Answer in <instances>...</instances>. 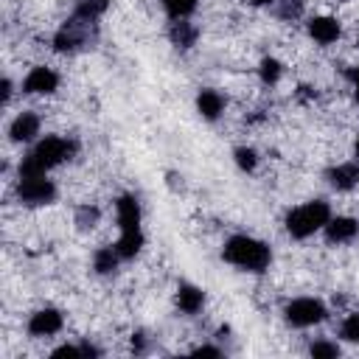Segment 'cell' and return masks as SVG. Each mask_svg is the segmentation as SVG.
<instances>
[{"label": "cell", "instance_id": "22", "mask_svg": "<svg viewBox=\"0 0 359 359\" xmlns=\"http://www.w3.org/2000/svg\"><path fill=\"white\" fill-rule=\"evenodd\" d=\"M73 222H76V227H79L81 233H87V230H93V227L101 222V208H98V205L84 202V205H79V208H76Z\"/></svg>", "mask_w": 359, "mask_h": 359}, {"label": "cell", "instance_id": "26", "mask_svg": "<svg viewBox=\"0 0 359 359\" xmlns=\"http://www.w3.org/2000/svg\"><path fill=\"white\" fill-rule=\"evenodd\" d=\"M309 353H311L314 359H337V356L342 353V348H339L334 339H317V342L309 345Z\"/></svg>", "mask_w": 359, "mask_h": 359}, {"label": "cell", "instance_id": "3", "mask_svg": "<svg viewBox=\"0 0 359 359\" xmlns=\"http://www.w3.org/2000/svg\"><path fill=\"white\" fill-rule=\"evenodd\" d=\"M331 219V205L325 199H309L303 205H294L283 216V230L294 241H306L314 233H323V227Z\"/></svg>", "mask_w": 359, "mask_h": 359}, {"label": "cell", "instance_id": "5", "mask_svg": "<svg viewBox=\"0 0 359 359\" xmlns=\"http://www.w3.org/2000/svg\"><path fill=\"white\" fill-rule=\"evenodd\" d=\"M14 194H17V202L25 208H45L56 202L59 188L48 174H34V177H17Z\"/></svg>", "mask_w": 359, "mask_h": 359}, {"label": "cell", "instance_id": "2", "mask_svg": "<svg viewBox=\"0 0 359 359\" xmlns=\"http://www.w3.org/2000/svg\"><path fill=\"white\" fill-rule=\"evenodd\" d=\"M222 258H224L227 264L244 269V272L261 275V272H266L269 264H272V250H269V244L261 241V238H252V236H247V233H236V236H230V238L224 241Z\"/></svg>", "mask_w": 359, "mask_h": 359}, {"label": "cell", "instance_id": "32", "mask_svg": "<svg viewBox=\"0 0 359 359\" xmlns=\"http://www.w3.org/2000/svg\"><path fill=\"white\" fill-rule=\"evenodd\" d=\"M11 93H14V84H11V79L6 76V79H3V104L11 101Z\"/></svg>", "mask_w": 359, "mask_h": 359}, {"label": "cell", "instance_id": "9", "mask_svg": "<svg viewBox=\"0 0 359 359\" xmlns=\"http://www.w3.org/2000/svg\"><path fill=\"white\" fill-rule=\"evenodd\" d=\"M39 129H42L39 115L34 109H22L8 123V140L11 143H36L39 140Z\"/></svg>", "mask_w": 359, "mask_h": 359}, {"label": "cell", "instance_id": "35", "mask_svg": "<svg viewBox=\"0 0 359 359\" xmlns=\"http://www.w3.org/2000/svg\"><path fill=\"white\" fill-rule=\"evenodd\" d=\"M353 157H356V160H359V137H356V140H353Z\"/></svg>", "mask_w": 359, "mask_h": 359}, {"label": "cell", "instance_id": "15", "mask_svg": "<svg viewBox=\"0 0 359 359\" xmlns=\"http://www.w3.org/2000/svg\"><path fill=\"white\" fill-rule=\"evenodd\" d=\"M224 107H227V98L219 90H213V87L199 90V95H196V112L205 121H219L222 112H224Z\"/></svg>", "mask_w": 359, "mask_h": 359}, {"label": "cell", "instance_id": "17", "mask_svg": "<svg viewBox=\"0 0 359 359\" xmlns=\"http://www.w3.org/2000/svg\"><path fill=\"white\" fill-rule=\"evenodd\" d=\"M143 244H146L143 227H140V230H123V233L118 236V241H115V250H118V255H121L123 261H132V258L143 250Z\"/></svg>", "mask_w": 359, "mask_h": 359}, {"label": "cell", "instance_id": "4", "mask_svg": "<svg viewBox=\"0 0 359 359\" xmlns=\"http://www.w3.org/2000/svg\"><path fill=\"white\" fill-rule=\"evenodd\" d=\"M95 39H98V22L70 14V17L59 25V31L53 34L50 48H53L56 53H62V56H73V53H79V50L93 48Z\"/></svg>", "mask_w": 359, "mask_h": 359}, {"label": "cell", "instance_id": "33", "mask_svg": "<svg viewBox=\"0 0 359 359\" xmlns=\"http://www.w3.org/2000/svg\"><path fill=\"white\" fill-rule=\"evenodd\" d=\"M314 95H317L314 87H309V84H300V87H297V98H314Z\"/></svg>", "mask_w": 359, "mask_h": 359}, {"label": "cell", "instance_id": "19", "mask_svg": "<svg viewBox=\"0 0 359 359\" xmlns=\"http://www.w3.org/2000/svg\"><path fill=\"white\" fill-rule=\"evenodd\" d=\"M269 11H272V17L280 20V22H294V20L303 17V11H306V0H278Z\"/></svg>", "mask_w": 359, "mask_h": 359}, {"label": "cell", "instance_id": "29", "mask_svg": "<svg viewBox=\"0 0 359 359\" xmlns=\"http://www.w3.org/2000/svg\"><path fill=\"white\" fill-rule=\"evenodd\" d=\"M191 353H194V356H222L224 351H222L219 345H196Z\"/></svg>", "mask_w": 359, "mask_h": 359}, {"label": "cell", "instance_id": "37", "mask_svg": "<svg viewBox=\"0 0 359 359\" xmlns=\"http://www.w3.org/2000/svg\"><path fill=\"white\" fill-rule=\"evenodd\" d=\"M337 3H348V0H337Z\"/></svg>", "mask_w": 359, "mask_h": 359}, {"label": "cell", "instance_id": "30", "mask_svg": "<svg viewBox=\"0 0 359 359\" xmlns=\"http://www.w3.org/2000/svg\"><path fill=\"white\" fill-rule=\"evenodd\" d=\"M345 79L353 84V98H356V104H359V65H356V67H348V70H345Z\"/></svg>", "mask_w": 359, "mask_h": 359}, {"label": "cell", "instance_id": "11", "mask_svg": "<svg viewBox=\"0 0 359 359\" xmlns=\"http://www.w3.org/2000/svg\"><path fill=\"white\" fill-rule=\"evenodd\" d=\"M306 34H309V39H314L317 45L328 48V45H334V42L342 36V22H339L337 17L320 14V17H311V20L306 22Z\"/></svg>", "mask_w": 359, "mask_h": 359}, {"label": "cell", "instance_id": "7", "mask_svg": "<svg viewBox=\"0 0 359 359\" xmlns=\"http://www.w3.org/2000/svg\"><path fill=\"white\" fill-rule=\"evenodd\" d=\"M62 328H65V314H62L59 309H53V306L36 309V311L28 317V323H25V331H28V337H34V339L53 337V334H59Z\"/></svg>", "mask_w": 359, "mask_h": 359}, {"label": "cell", "instance_id": "16", "mask_svg": "<svg viewBox=\"0 0 359 359\" xmlns=\"http://www.w3.org/2000/svg\"><path fill=\"white\" fill-rule=\"evenodd\" d=\"M196 39H199V25H194L191 20H171V25H168V42L177 50L194 48Z\"/></svg>", "mask_w": 359, "mask_h": 359}, {"label": "cell", "instance_id": "8", "mask_svg": "<svg viewBox=\"0 0 359 359\" xmlns=\"http://www.w3.org/2000/svg\"><path fill=\"white\" fill-rule=\"evenodd\" d=\"M59 81H62V79H59V73H56L53 67L34 65V67L25 73L20 90H22L25 95H53V93L59 90Z\"/></svg>", "mask_w": 359, "mask_h": 359}, {"label": "cell", "instance_id": "34", "mask_svg": "<svg viewBox=\"0 0 359 359\" xmlns=\"http://www.w3.org/2000/svg\"><path fill=\"white\" fill-rule=\"evenodd\" d=\"M278 0H247V6H252V8H272Z\"/></svg>", "mask_w": 359, "mask_h": 359}, {"label": "cell", "instance_id": "23", "mask_svg": "<svg viewBox=\"0 0 359 359\" xmlns=\"http://www.w3.org/2000/svg\"><path fill=\"white\" fill-rule=\"evenodd\" d=\"M160 3L168 20H188L199 6V0H160Z\"/></svg>", "mask_w": 359, "mask_h": 359}, {"label": "cell", "instance_id": "10", "mask_svg": "<svg viewBox=\"0 0 359 359\" xmlns=\"http://www.w3.org/2000/svg\"><path fill=\"white\" fill-rule=\"evenodd\" d=\"M325 182L331 191L337 194H348L359 185V160H348V163H337L331 168H325Z\"/></svg>", "mask_w": 359, "mask_h": 359}, {"label": "cell", "instance_id": "36", "mask_svg": "<svg viewBox=\"0 0 359 359\" xmlns=\"http://www.w3.org/2000/svg\"><path fill=\"white\" fill-rule=\"evenodd\" d=\"M356 48H359V34H356Z\"/></svg>", "mask_w": 359, "mask_h": 359}, {"label": "cell", "instance_id": "24", "mask_svg": "<svg viewBox=\"0 0 359 359\" xmlns=\"http://www.w3.org/2000/svg\"><path fill=\"white\" fill-rule=\"evenodd\" d=\"M233 160H236V165H238L241 171H247V174H252V171L258 168V163H261V157H258V151H255L252 146H236V149H233Z\"/></svg>", "mask_w": 359, "mask_h": 359}, {"label": "cell", "instance_id": "20", "mask_svg": "<svg viewBox=\"0 0 359 359\" xmlns=\"http://www.w3.org/2000/svg\"><path fill=\"white\" fill-rule=\"evenodd\" d=\"M109 3H112V0H76V3H73V14L98 22V20L109 11Z\"/></svg>", "mask_w": 359, "mask_h": 359}, {"label": "cell", "instance_id": "28", "mask_svg": "<svg viewBox=\"0 0 359 359\" xmlns=\"http://www.w3.org/2000/svg\"><path fill=\"white\" fill-rule=\"evenodd\" d=\"M50 356H79V359H81V345H70V342H65V345L53 348Z\"/></svg>", "mask_w": 359, "mask_h": 359}, {"label": "cell", "instance_id": "12", "mask_svg": "<svg viewBox=\"0 0 359 359\" xmlns=\"http://www.w3.org/2000/svg\"><path fill=\"white\" fill-rule=\"evenodd\" d=\"M323 236L328 244H351L359 236V219L353 216H334L328 219V224L323 227Z\"/></svg>", "mask_w": 359, "mask_h": 359}, {"label": "cell", "instance_id": "21", "mask_svg": "<svg viewBox=\"0 0 359 359\" xmlns=\"http://www.w3.org/2000/svg\"><path fill=\"white\" fill-rule=\"evenodd\" d=\"M258 79H261V84L275 87L283 79V62L275 59V56H264L261 65H258Z\"/></svg>", "mask_w": 359, "mask_h": 359}, {"label": "cell", "instance_id": "27", "mask_svg": "<svg viewBox=\"0 0 359 359\" xmlns=\"http://www.w3.org/2000/svg\"><path fill=\"white\" fill-rule=\"evenodd\" d=\"M129 348H132V353H146V348H149L146 331H135V334L129 337Z\"/></svg>", "mask_w": 359, "mask_h": 359}, {"label": "cell", "instance_id": "14", "mask_svg": "<svg viewBox=\"0 0 359 359\" xmlns=\"http://www.w3.org/2000/svg\"><path fill=\"white\" fill-rule=\"evenodd\" d=\"M174 306H177L182 314L194 317V314H199V311L205 309V292H202L196 283L180 280V283H177V292H174Z\"/></svg>", "mask_w": 359, "mask_h": 359}, {"label": "cell", "instance_id": "18", "mask_svg": "<svg viewBox=\"0 0 359 359\" xmlns=\"http://www.w3.org/2000/svg\"><path fill=\"white\" fill-rule=\"evenodd\" d=\"M121 261H123V258L118 255L115 244H112V247H98V250L93 252V272H95V275H115V269H118Z\"/></svg>", "mask_w": 359, "mask_h": 359}, {"label": "cell", "instance_id": "25", "mask_svg": "<svg viewBox=\"0 0 359 359\" xmlns=\"http://www.w3.org/2000/svg\"><path fill=\"white\" fill-rule=\"evenodd\" d=\"M339 339L351 342V345H359V311H351L342 317L339 323Z\"/></svg>", "mask_w": 359, "mask_h": 359}, {"label": "cell", "instance_id": "6", "mask_svg": "<svg viewBox=\"0 0 359 359\" xmlns=\"http://www.w3.org/2000/svg\"><path fill=\"white\" fill-rule=\"evenodd\" d=\"M283 320L292 328H311L328 320V306L320 297H294L283 306Z\"/></svg>", "mask_w": 359, "mask_h": 359}, {"label": "cell", "instance_id": "1", "mask_svg": "<svg viewBox=\"0 0 359 359\" xmlns=\"http://www.w3.org/2000/svg\"><path fill=\"white\" fill-rule=\"evenodd\" d=\"M79 151V140L76 137H65V135H45L39 137L31 151L20 160L17 165V177H34V174H48L56 165L73 160Z\"/></svg>", "mask_w": 359, "mask_h": 359}, {"label": "cell", "instance_id": "31", "mask_svg": "<svg viewBox=\"0 0 359 359\" xmlns=\"http://www.w3.org/2000/svg\"><path fill=\"white\" fill-rule=\"evenodd\" d=\"M79 345H81V356H93V359H95V356H101V348H95L93 342H87V339H81Z\"/></svg>", "mask_w": 359, "mask_h": 359}, {"label": "cell", "instance_id": "13", "mask_svg": "<svg viewBox=\"0 0 359 359\" xmlns=\"http://www.w3.org/2000/svg\"><path fill=\"white\" fill-rule=\"evenodd\" d=\"M115 216H118L121 233H123V230H140L143 210H140L137 196H135V194H121V196L115 199Z\"/></svg>", "mask_w": 359, "mask_h": 359}]
</instances>
